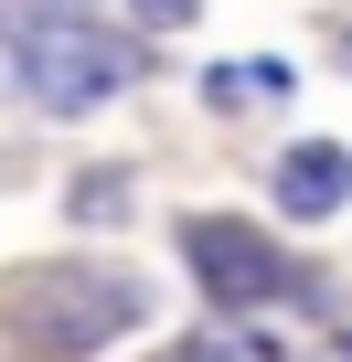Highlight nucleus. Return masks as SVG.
Returning <instances> with one entry per match:
<instances>
[{"label": "nucleus", "mask_w": 352, "mask_h": 362, "mask_svg": "<svg viewBox=\"0 0 352 362\" xmlns=\"http://www.w3.org/2000/svg\"><path fill=\"white\" fill-rule=\"evenodd\" d=\"M139 309H149V288L118 277V267H43V277H11V288H0V320H11V341L33 362H86Z\"/></svg>", "instance_id": "1"}, {"label": "nucleus", "mask_w": 352, "mask_h": 362, "mask_svg": "<svg viewBox=\"0 0 352 362\" xmlns=\"http://www.w3.org/2000/svg\"><path fill=\"white\" fill-rule=\"evenodd\" d=\"M11 75H22V96H33L43 117H96L107 96H128L139 54H128L118 33H96V22L54 11V22H33V33L11 43Z\"/></svg>", "instance_id": "2"}, {"label": "nucleus", "mask_w": 352, "mask_h": 362, "mask_svg": "<svg viewBox=\"0 0 352 362\" xmlns=\"http://www.w3.org/2000/svg\"><path fill=\"white\" fill-rule=\"evenodd\" d=\"M182 267L214 309H267L299 288V267L278 256V235H256L246 214H182Z\"/></svg>", "instance_id": "3"}, {"label": "nucleus", "mask_w": 352, "mask_h": 362, "mask_svg": "<svg viewBox=\"0 0 352 362\" xmlns=\"http://www.w3.org/2000/svg\"><path fill=\"white\" fill-rule=\"evenodd\" d=\"M341 203H352V149H341V139H299V149H278V214L331 224Z\"/></svg>", "instance_id": "4"}, {"label": "nucleus", "mask_w": 352, "mask_h": 362, "mask_svg": "<svg viewBox=\"0 0 352 362\" xmlns=\"http://www.w3.org/2000/svg\"><path fill=\"white\" fill-rule=\"evenodd\" d=\"M256 96H288V64H214L203 75V107H256Z\"/></svg>", "instance_id": "5"}, {"label": "nucleus", "mask_w": 352, "mask_h": 362, "mask_svg": "<svg viewBox=\"0 0 352 362\" xmlns=\"http://www.w3.org/2000/svg\"><path fill=\"white\" fill-rule=\"evenodd\" d=\"M182 362H278V341H267V330L214 320V330H193V341H182Z\"/></svg>", "instance_id": "6"}, {"label": "nucleus", "mask_w": 352, "mask_h": 362, "mask_svg": "<svg viewBox=\"0 0 352 362\" xmlns=\"http://www.w3.org/2000/svg\"><path fill=\"white\" fill-rule=\"evenodd\" d=\"M128 214V170H86L75 181V224H118Z\"/></svg>", "instance_id": "7"}, {"label": "nucleus", "mask_w": 352, "mask_h": 362, "mask_svg": "<svg viewBox=\"0 0 352 362\" xmlns=\"http://www.w3.org/2000/svg\"><path fill=\"white\" fill-rule=\"evenodd\" d=\"M128 11H139V22H149V33H182V22H193V11H203V0H128Z\"/></svg>", "instance_id": "8"}, {"label": "nucleus", "mask_w": 352, "mask_h": 362, "mask_svg": "<svg viewBox=\"0 0 352 362\" xmlns=\"http://www.w3.org/2000/svg\"><path fill=\"white\" fill-rule=\"evenodd\" d=\"M33 11H86V0H33Z\"/></svg>", "instance_id": "9"}, {"label": "nucleus", "mask_w": 352, "mask_h": 362, "mask_svg": "<svg viewBox=\"0 0 352 362\" xmlns=\"http://www.w3.org/2000/svg\"><path fill=\"white\" fill-rule=\"evenodd\" d=\"M341 64H352V43H341Z\"/></svg>", "instance_id": "10"}]
</instances>
